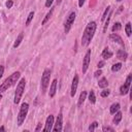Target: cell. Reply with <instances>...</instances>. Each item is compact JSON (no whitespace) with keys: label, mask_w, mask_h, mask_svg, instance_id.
I'll use <instances>...</instances> for the list:
<instances>
[{"label":"cell","mask_w":132,"mask_h":132,"mask_svg":"<svg viewBox=\"0 0 132 132\" xmlns=\"http://www.w3.org/2000/svg\"><path fill=\"white\" fill-rule=\"evenodd\" d=\"M96 29H97L96 22L92 21V22L88 23V25L86 26V28L84 30V33L81 35V42L80 43H81L82 46H88L91 43V41L94 37V34L96 32Z\"/></svg>","instance_id":"obj_1"},{"label":"cell","mask_w":132,"mask_h":132,"mask_svg":"<svg viewBox=\"0 0 132 132\" xmlns=\"http://www.w3.org/2000/svg\"><path fill=\"white\" fill-rule=\"evenodd\" d=\"M20 77H21V72H20V71H15V72H13L12 74H10V75L0 85V93H3V92H5V91H7L10 87L14 86V85L19 81Z\"/></svg>","instance_id":"obj_2"},{"label":"cell","mask_w":132,"mask_h":132,"mask_svg":"<svg viewBox=\"0 0 132 132\" xmlns=\"http://www.w3.org/2000/svg\"><path fill=\"white\" fill-rule=\"evenodd\" d=\"M25 87H26V79L25 77H22L19 81H18V85H16V89L14 91V97H13V103L14 104H19L22 97H23V94H24V91H25Z\"/></svg>","instance_id":"obj_3"},{"label":"cell","mask_w":132,"mask_h":132,"mask_svg":"<svg viewBox=\"0 0 132 132\" xmlns=\"http://www.w3.org/2000/svg\"><path fill=\"white\" fill-rule=\"evenodd\" d=\"M28 110H29V104L27 102L22 103L20 110H19V113H18V117H16V124L19 127H21L23 125V123L25 122L26 117L28 114Z\"/></svg>","instance_id":"obj_4"},{"label":"cell","mask_w":132,"mask_h":132,"mask_svg":"<svg viewBox=\"0 0 132 132\" xmlns=\"http://www.w3.org/2000/svg\"><path fill=\"white\" fill-rule=\"evenodd\" d=\"M51 70L50 69H44L41 75V90L42 93H45L47 91V88L50 87V81H51Z\"/></svg>","instance_id":"obj_5"},{"label":"cell","mask_w":132,"mask_h":132,"mask_svg":"<svg viewBox=\"0 0 132 132\" xmlns=\"http://www.w3.org/2000/svg\"><path fill=\"white\" fill-rule=\"evenodd\" d=\"M75 18H76L75 11H70V12L68 13V15L66 16V20H65V22H64V33H65V34H68L69 31L71 30V27H72V25L74 24Z\"/></svg>","instance_id":"obj_6"},{"label":"cell","mask_w":132,"mask_h":132,"mask_svg":"<svg viewBox=\"0 0 132 132\" xmlns=\"http://www.w3.org/2000/svg\"><path fill=\"white\" fill-rule=\"evenodd\" d=\"M131 82H132V74H128L125 82L120 87V94L121 95H127L130 92V87H131Z\"/></svg>","instance_id":"obj_7"},{"label":"cell","mask_w":132,"mask_h":132,"mask_svg":"<svg viewBox=\"0 0 132 132\" xmlns=\"http://www.w3.org/2000/svg\"><path fill=\"white\" fill-rule=\"evenodd\" d=\"M90 62H91V50H88L85 54L84 59H82V67H81L82 74H85L88 71L89 66H90Z\"/></svg>","instance_id":"obj_8"},{"label":"cell","mask_w":132,"mask_h":132,"mask_svg":"<svg viewBox=\"0 0 132 132\" xmlns=\"http://www.w3.org/2000/svg\"><path fill=\"white\" fill-rule=\"evenodd\" d=\"M62 129H63V114H62V112H60L56 119V122L54 123L52 130L59 132V131H62Z\"/></svg>","instance_id":"obj_9"},{"label":"cell","mask_w":132,"mask_h":132,"mask_svg":"<svg viewBox=\"0 0 132 132\" xmlns=\"http://www.w3.org/2000/svg\"><path fill=\"white\" fill-rule=\"evenodd\" d=\"M78 82H79V77H78V75L75 73L74 76H73V78H72L71 88H70V96H71V97H74V95H75V93H76V90H77Z\"/></svg>","instance_id":"obj_10"},{"label":"cell","mask_w":132,"mask_h":132,"mask_svg":"<svg viewBox=\"0 0 132 132\" xmlns=\"http://www.w3.org/2000/svg\"><path fill=\"white\" fill-rule=\"evenodd\" d=\"M53 126H54V116H53V114H50V116L46 118V120H45L44 128L42 129V131H44V132H50V131H52Z\"/></svg>","instance_id":"obj_11"},{"label":"cell","mask_w":132,"mask_h":132,"mask_svg":"<svg viewBox=\"0 0 132 132\" xmlns=\"http://www.w3.org/2000/svg\"><path fill=\"white\" fill-rule=\"evenodd\" d=\"M109 39H110L111 41H113V42H116V43L120 44L121 46H123V47L125 48V43H124V41H123L122 37H121L119 34H117V33H114V32H112V33L109 35Z\"/></svg>","instance_id":"obj_12"},{"label":"cell","mask_w":132,"mask_h":132,"mask_svg":"<svg viewBox=\"0 0 132 132\" xmlns=\"http://www.w3.org/2000/svg\"><path fill=\"white\" fill-rule=\"evenodd\" d=\"M57 84H58V79H57V78H55V79L52 81L51 86H50L48 96H50L51 98H53V97L56 95V92H57Z\"/></svg>","instance_id":"obj_13"},{"label":"cell","mask_w":132,"mask_h":132,"mask_svg":"<svg viewBox=\"0 0 132 132\" xmlns=\"http://www.w3.org/2000/svg\"><path fill=\"white\" fill-rule=\"evenodd\" d=\"M101 56H102V58H103V60L105 61V60H108V59H110L112 56H113V53L106 46V47H104L103 48V51H102V53H101Z\"/></svg>","instance_id":"obj_14"},{"label":"cell","mask_w":132,"mask_h":132,"mask_svg":"<svg viewBox=\"0 0 132 132\" xmlns=\"http://www.w3.org/2000/svg\"><path fill=\"white\" fill-rule=\"evenodd\" d=\"M117 58H118L119 60H121V61H126V60H127L128 54H127V52L125 51V48H124V50H118V52H117Z\"/></svg>","instance_id":"obj_15"},{"label":"cell","mask_w":132,"mask_h":132,"mask_svg":"<svg viewBox=\"0 0 132 132\" xmlns=\"http://www.w3.org/2000/svg\"><path fill=\"white\" fill-rule=\"evenodd\" d=\"M114 116H113V119H112V123L114 124V125H119L120 124V122L122 121V118H123V113H122V111H120V110H118L116 113H113Z\"/></svg>","instance_id":"obj_16"},{"label":"cell","mask_w":132,"mask_h":132,"mask_svg":"<svg viewBox=\"0 0 132 132\" xmlns=\"http://www.w3.org/2000/svg\"><path fill=\"white\" fill-rule=\"evenodd\" d=\"M50 8H51V9H50V11H48V12L45 14V16L43 18V20H42V22H41V25H42V26H43V25H45V24H46V23L50 21V19L52 18V15H53V12H54V9H55V7L51 6Z\"/></svg>","instance_id":"obj_17"},{"label":"cell","mask_w":132,"mask_h":132,"mask_svg":"<svg viewBox=\"0 0 132 132\" xmlns=\"http://www.w3.org/2000/svg\"><path fill=\"white\" fill-rule=\"evenodd\" d=\"M111 15H112V10H110V11H109V13L107 14L106 19L104 20V25H103V33H106V31H107V28H108V25H109V22H110Z\"/></svg>","instance_id":"obj_18"},{"label":"cell","mask_w":132,"mask_h":132,"mask_svg":"<svg viewBox=\"0 0 132 132\" xmlns=\"http://www.w3.org/2000/svg\"><path fill=\"white\" fill-rule=\"evenodd\" d=\"M87 95H88V93H87L86 91H82V92L79 94V98H78V101H77V106H78V107H80V106L84 104L85 100L87 99Z\"/></svg>","instance_id":"obj_19"},{"label":"cell","mask_w":132,"mask_h":132,"mask_svg":"<svg viewBox=\"0 0 132 132\" xmlns=\"http://www.w3.org/2000/svg\"><path fill=\"white\" fill-rule=\"evenodd\" d=\"M98 87L101 88V89H104V88H107L108 87V80L106 77L102 76L99 80H98Z\"/></svg>","instance_id":"obj_20"},{"label":"cell","mask_w":132,"mask_h":132,"mask_svg":"<svg viewBox=\"0 0 132 132\" xmlns=\"http://www.w3.org/2000/svg\"><path fill=\"white\" fill-rule=\"evenodd\" d=\"M23 39H24V33L23 32H21L19 35H18V37H16V39H15V41L13 42V45H12V47L13 48H16L20 44H21V42L23 41Z\"/></svg>","instance_id":"obj_21"},{"label":"cell","mask_w":132,"mask_h":132,"mask_svg":"<svg viewBox=\"0 0 132 132\" xmlns=\"http://www.w3.org/2000/svg\"><path fill=\"white\" fill-rule=\"evenodd\" d=\"M120 108H121L120 103H118V102L112 103V104L110 105V107H109V112H110L111 114H113V113H116L118 110H120Z\"/></svg>","instance_id":"obj_22"},{"label":"cell","mask_w":132,"mask_h":132,"mask_svg":"<svg viewBox=\"0 0 132 132\" xmlns=\"http://www.w3.org/2000/svg\"><path fill=\"white\" fill-rule=\"evenodd\" d=\"M87 96H88V99H89L90 103H92V104H95L96 103V96H95V93H94L93 90H91Z\"/></svg>","instance_id":"obj_23"},{"label":"cell","mask_w":132,"mask_h":132,"mask_svg":"<svg viewBox=\"0 0 132 132\" xmlns=\"http://www.w3.org/2000/svg\"><path fill=\"white\" fill-rule=\"evenodd\" d=\"M121 68H122V63L121 62H118V63H114L111 66V71L112 72H118L119 70H121Z\"/></svg>","instance_id":"obj_24"},{"label":"cell","mask_w":132,"mask_h":132,"mask_svg":"<svg viewBox=\"0 0 132 132\" xmlns=\"http://www.w3.org/2000/svg\"><path fill=\"white\" fill-rule=\"evenodd\" d=\"M122 29V24L120 22H116L113 24V26L111 27V31L112 32H117V31H120Z\"/></svg>","instance_id":"obj_25"},{"label":"cell","mask_w":132,"mask_h":132,"mask_svg":"<svg viewBox=\"0 0 132 132\" xmlns=\"http://www.w3.org/2000/svg\"><path fill=\"white\" fill-rule=\"evenodd\" d=\"M125 32H126V35H127L128 37L131 36L132 31H131V23H130V22H128V23L125 25Z\"/></svg>","instance_id":"obj_26"},{"label":"cell","mask_w":132,"mask_h":132,"mask_svg":"<svg viewBox=\"0 0 132 132\" xmlns=\"http://www.w3.org/2000/svg\"><path fill=\"white\" fill-rule=\"evenodd\" d=\"M34 14H35L34 11H30V12H29V14H28V16H27V20H26V26H29V25H30V23L32 22V20H33V18H34Z\"/></svg>","instance_id":"obj_27"},{"label":"cell","mask_w":132,"mask_h":132,"mask_svg":"<svg viewBox=\"0 0 132 132\" xmlns=\"http://www.w3.org/2000/svg\"><path fill=\"white\" fill-rule=\"evenodd\" d=\"M109 11H110V5H108V6L105 8V10H104V12H103V14H102V16H101V22H104V20L106 19L107 14L109 13Z\"/></svg>","instance_id":"obj_28"},{"label":"cell","mask_w":132,"mask_h":132,"mask_svg":"<svg viewBox=\"0 0 132 132\" xmlns=\"http://www.w3.org/2000/svg\"><path fill=\"white\" fill-rule=\"evenodd\" d=\"M109 94H110V90H109V89H107V88H104V89H103V91H101L100 96H101V97H103V98H105V97H107Z\"/></svg>","instance_id":"obj_29"},{"label":"cell","mask_w":132,"mask_h":132,"mask_svg":"<svg viewBox=\"0 0 132 132\" xmlns=\"http://www.w3.org/2000/svg\"><path fill=\"white\" fill-rule=\"evenodd\" d=\"M97 127H98V122H96V121H95V122H93V123L89 126L88 130H89V131H94V130H96V128H97Z\"/></svg>","instance_id":"obj_30"},{"label":"cell","mask_w":132,"mask_h":132,"mask_svg":"<svg viewBox=\"0 0 132 132\" xmlns=\"http://www.w3.org/2000/svg\"><path fill=\"white\" fill-rule=\"evenodd\" d=\"M102 131L103 132H113L114 129L112 127H110V126H103L102 127Z\"/></svg>","instance_id":"obj_31"},{"label":"cell","mask_w":132,"mask_h":132,"mask_svg":"<svg viewBox=\"0 0 132 132\" xmlns=\"http://www.w3.org/2000/svg\"><path fill=\"white\" fill-rule=\"evenodd\" d=\"M12 5H13V0H7L6 3H5V6H6L7 8H11Z\"/></svg>","instance_id":"obj_32"},{"label":"cell","mask_w":132,"mask_h":132,"mask_svg":"<svg viewBox=\"0 0 132 132\" xmlns=\"http://www.w3.org/2000/svg\"><path fill=\"white\" fill-rule=\"evenodd\" d=\"M53 2H54V0H45V3H44V6H45L46 8H50V7L52 6V4H53Z\"/></svg>","instance_id":"obj_33"},{"label":"cell","mask_w":132,"mask_h":132,"mask_svg":"<svg viewBox=\"0 0 132 132\" xmlns=\"http://www.w3.org/2000/svg\"><path fill=\"white\" fill-rule=\"evenodd\" d=\"M104 65H105V61H104V60L99 61V62L97 63V68H98V69H101V68H102Z\"/></svg>","instance_id":"obj_34"},{"label":"cell","mask_w":132,"mask_h":132,"mask_svg":"<svg viewBox=\"0 0 132 132\" xmlns=\"http://www.w3.org/2000/svg\"><path fill=\"white\" fill-rule=\"evenodd\" d=\"M101 75H102V70H101V69H98L97 71L94 72V76H95L96 78H98V77L101 76Z\"/></svg>","instance_id":"obj_35"},{"label":"cell","mask_w":132,"mask_h":132,"mask_svg":"<svg viewBox=\"0 0 132 132\" xmlns=\"http://www.w3.org/2000/svg\"><path fill=\"white\" fill-rule=\"evenodd\" d=\"M40 130H42V124H41V123H38L37 126H36V128H35V131L38 132V131H40Z\"/></svg>","instance_id":"obj_36"},{"label":"cell","mask_w":132,"mask_h":132,"mask_svg":"<svg viewBox=\"0 0 132 132\" xmlns=\"http://www.w3.org/2000/svg\"><path fill=\"white\" fill-rule=\"evenodd\" d=\"M3 73H4V67H3L2 65H0V78L2 77Z\"/></svg>","instance_id":"obj_37"},{"label":"cell","mask_w":132,"mask_h":132,"mask_svg":"<svg viewBox=\"0 0 132 132\" xmlns=\"http://www.w3.org/2000/svg\"><path fill=\"white\" fill-rule=\"evenodd\" d=\"M86 0H78V7H82Z\"/></svg>","instance_id":"obj_38"},{"label":"cell","mask_w":132,"mask_h":132,"mask_svg":"<svg viewBox=\"0 0 132 132\" xmlns=\"http://www.w3.org/2000/svg\"><path fill=\"white\" fill-rule=\"evenodd\" d=\"M5 130H6V129H5L4 126H1V127H0V132H4Z\"/></svg>","instance_id":"obj_39"},{"label":"cell","mask_w":132,"mask_h":132,"mask_svg":"<svg viewBox=\"0 0 132 132\" xmlns=\"http://www.w3.org/2000/svg\"><path fill=\"white\" fill-rule=\"evenodd\" d=\"M61 2H62V0H56V4H57V5L61 4Z\"/></svg>","instance_id":"obj_40"},{"label":"cell","mask_w":132,"mask_h":132,"mask_svg":"<svg viewBox=\"0 0 132 132\" xmlns=\"http://www.w3.org/2000/svg\"><path fill=\"white\" fill-rule=\"evenodd\" d=\"M1 99H2V93H0V101H1Z\"/></svg>","instance_id":"obj_41"},{"label":"cell","mask_w":132,"mask_h":132,"mask_svg":"<svg viewBox=\"0 0 132 132\" xmlns=\"http://www.w3.org/2000/svg\"><path fill=\"white\" fill-rule=\"evenodd\" d=\"M116 1H117V2H122L123 0H116Z\"/></svg>","instance_id":"obj_42"}]
</instances>
